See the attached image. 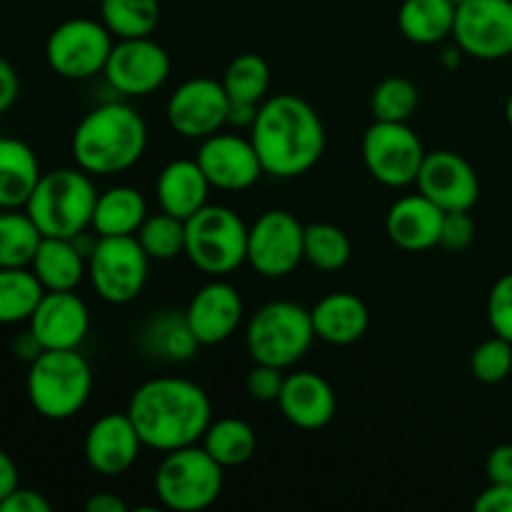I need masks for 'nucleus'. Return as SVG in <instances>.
I'll use <instances>...</instances> for the list:
<instances>
[{
	"label": "nucleus",
	"mask_w": 512,
	"mask_h": 512,
	"mask_svg": "<svg viewBox=\"0 0 512 512\" xmlns=\"http://www.w3.org/2000/svg\"><path fill=\"white\" fill-rule=\"evenodd\" d=\"M488 323L495 335L512 343V273L503 275L490 288L488 295Z\"/></svg>",
	"instance_id": "obj_39"
},
{
	"label": "nucleus",
	"mask_w": 512,
	"mask_h": 512,
	"mask_svg": "<svg viewBox=\"0 0 512 512\" xmlns=\"http://www.w3.org/2000/svg\"><path fill=\"white\" fill-rule=\"evenodd\" d=\"M85 3H100V0H85Z\"/></svg>",
	"instance_id": "obj_51"
},
{
	"label": "nucleus",
	"mask_w": 512,
	"mask_h": 512,
	"mask_svg": "<svg viewBox=\"0 0 512 512\" xmlns=\"http://www.w3.org/2000/svg\"><path fill=\"white\" fill-rule=\"evenodd\" d=\"M125 413L133 420L145 448L158 453L200 443L213 423L208 393L193 380L175 375H160L138 385Z\"/></svg>",
	"instance_id": "obj_1"
},
{
	"label": "nucleus",
	"mask_w": 512,
	"mask_h": 512,
	"mask_svg": "<svg viewBox=\"0 0 512 512\" xmlns=\"http://www.w3.org/2000/svg\"><path fill=\"white\" fill-rule=\"evenodd\" d=\"M450 3H453V5H455V8H458V5H463V3H465V0H450Z\"/></svg>",
	"instance_id": "obj_50"
},
{
	"label": "nucleus",
	"mask_w": 512,
	"mask_h": 512,
	"mask_svg": "<svg viewBox=\"0 0 512 512\" xmlns=\"http://www.w3.org/2000/svg\"><path fill=\"white\" fill-rule=\"evenodd\" d=\"M148 203L138 188L115 185L98 195L93 213V230L100 238H118V235H138L140 225L148 218Z\"/></svg>",
	"instance_id": "obj_26"
},
{
	"label": "nucleus",
	"mask_w": 512,
	"mask_h": 512,
	"mask_svg": "<svg viewBox=\"0 0 512 512\" xmlns=\"http://www.w3.org/2000/svg\"><path fill=\"white\" fill-rule=\"evenodd\" d=\"M258 103H243V100H230L228 110V125H238V128H253L255 118H258Z\"/></svg>",
	"instance_id": "obj_47"
},
{
	"label": "nucleus",
	"mask_w": 512,
	"mask_h": 512,
	"mask_svg": "<svg viewBox=\"0 0 512 512\" xmlns=\"http://www.w3.org/2000/svg\"><path fill=\"white\" fill-rule=\"evenodd\" d=\"M415 185H418V193L440 205L445 213L473 210L480 198L478 173L463 155L453 150H435L425 155Z\"/></svg>",
	"instance_id": "obj_18"
},
{
	"label": "nucleus",
	"mask_w": 512,
	"mask_h": 512,
	"mask_svg": "<svg viewBox=\"0 0 512 512\" xmlns=\"http://www.w3.org/2000/svg\"><path fill=\"white\" fill-rule=\"evenodd\" d=\"M315 338L328 345H353L368 333L370 310L348 290H335L320 298L310 310Z\"/></svg>",
	"instance_id": "obj_24"
},
{
	"label": "nucleus",
	"mask_w": 512,
	"mask_h": 512,
	"mask_svg": "<svg viewBox=\"0 0 512 512\" xmlns=\"http://www.w3.org/2000/svg\"><path fill=\"white\" fill-rule=\"evenodd\" d=\"M198 165L203 168L210 185L228 193H240L258 183L265 175L255 145L238 133H215L200 143Z\"/></svg>",
	"instance_id": "obj_16"
},
{
	"label": "nucleus",
	"mask_w": 512,
	"mask_h": 512,
	"mask_svg": "<svg viewBox=\"0 0 512 512\" xmlns=\"http://www.w3.org/2000/svg\"><path fill=\"white\" fill-rule=\"evenodd\" d=\"M100 15L118 40L150 38L160 23L158 0H100Z\"/></svg>",
	"instance_id": "obj_33"
},
{
	"label": "nucleus",
	"mask_w": 512,
	"mask_h": 512,
	"mask_svg": "<svg viewBox=\"0 0 512 512\" xmlns=\"http://www.w3.org/2000/svg\"><path fill=\"white\" fill-rule=\"evenodd\" d=\"M185 258L210 278L248 263V225L228 205H205L185 220Z\"/></svg>",
	"instance_id": "obj_6"
},
{
	"label": "nucleus",
	"mask_w": 512,
	"mask_h": 512,
	"mask_svg": "<svg viewBox=\"0 0 512 512\" xmlns=\"http://www.w3.org/2000/svg\"><path fill=\"white\" fill-rule=\"evenodd\" d=\"M453 38L460 53L478 60L512 55V0H465L455 10Z\"/></svg>",
	"instance_id": "obj_13"
},
{
	"label": "nucleus",
	"mask_w": 512,
	"mask_h": 512,
	"mask_svg": "<svg viewBox=\"0 0 512 512\" xmlns=\"http://www.w3.org/2000/svg\"><path fill=\"white\" fill-rule=\"evenodd\" d=\"M223 470V465L198 443L170 450L155 470V495L168 510L200 512L223 493Z\"/></svg>",
	"instance_id": "obj_8"
},
{
	"label": "nucleus",
	"mask_w": 512,
	"mask_h": 512,
	"mask_svg": "<svg viewBox=\"0 0 512 512\" xmlns=\"http://www.w3.org/2000/svg\"><path fill=\"white\" fill-rule=\"evenodd\" d=\"M473 508L475 512H512V485L490 483L475 498Z\"/></svg>",
	"instance_id": "obj_44"
},
{
	"label": "nucleus",
	"mask_w": 512,
	"mask_h": 512,
	"mask_svg": "<svg viewBox=\"0 0 512 512\" xmlns=\"http://www.w3.org/2000/svg\"><path fill=\"white\" fill-rule=\"evenodd\" d=\"M30 270L38 275L45 290H75L88 278V258L78 250L73 238L40 240Z\"/></svg>",
	"instance_id": "obj_27"
},
{
	"label": "nucleus",
	"mask_w": 512,
	"mask_h": 512,
	"mask_svg": "<svg viewBox=\"0 0 512 512\" xmlns=\"http://www.w3.org/2000/svg\"><path fill=\"white\" fill-rule=\"evenodd\" d=\"M505 120H508V125L512 128V93H510L508 103H505Z\"/></svg>",
	"instance_id": "obj_49"
},
{
	"label": "nucleus",
	"mask_w": 512,
	"mask_h": 512,
	"mask_svg": "<svg viewBox=\"0 0 512 512\" xmlns=\"http://www.w3.org/2000/svg\"><path fill=\"white\" fill-rule=\"evenodd\" d=\"M315 340L310 310L293 300H270L250 318L245 348L253 363L293 368L308 355Z\"/></svg>",
	"instance_id": "obj_7"
},
{
	"label": "nucleus",
	"mask_w": 512,
	"mask_h": 512,
	"mask_svg": "<svg viewBox=\"0 0 512 512\" xmlns=\"http://www.w3.org/2000/svg\"><path fill=\"white\" fill-rule=\"evenodd\" d=\"M455 10L450 0H403L398 28L415 45L443 43L453 35Z\"/></svg>",
	"instance_id": "obj_28"
},
{
	"label": "nucleus",
	"mask_w": 512,
	"mask_h": 512,
	"mask_svg": "<svg viewBox=\"0 0 512 512\" xmlns=\"http://www.w3.org/2000/svg\"><path fill=\"white\" fill-rule=\"evenodd\" d=\"M93 393V370L78 350H43L30 363L28 400L45 420H70Z\"/></svg>",
	"instance_id": "obj_5"
},
{
	"label": "nucleus",
	"mask_w": 512,
	"mask_h": 512,
	"mask_svg": "<svg viewBox=\"0 0 512 512\" xmlns=\"http://www.w3.org/2000/svg\"><path fill=\"white\" fill-rule=\"evenodd\" d=\"M143 448V440L128 413H105L95 420L83 445L88 465L105 478L128 473Z\"/></svg>",
	"instance_id": "obj_20"
},
{
	"label": "nucleus",
	"mask_w": 512,
	"mask_h": 512,
	"mask_svg": "<svg viewBox=\"0 0 512 512\" xmlns=\"http://www.w3.org/2000/svg\"><path fill=\"white\" fill-rule=\"evenodd\" d=\"M135 238L140 240L150 260L165 263V260L185 255V220L160 210V213L145 218Z\"/></svg>",
	"instance_id": "obj_36"
},
{
	"label": "nucleus",
	"mask_w": 512,
	"mask_h": 512,
	"mask_svg": "<svg viewBox=\"0 0 512 512\" xmlns=\"http://www.w3.org/2000/svg\"><path fill=\"white\" fill-rule=\"evenodd\" d=\"M98 195L83 168H55L40 175L23 210L45 238H75L93 225Z\"/></svg>",
	"instance_id": "obj_4"
},
{
	"label": "nucleus",
	"mask_w": 512,
	"mask_h": 512,
	"mask_svg": "<svg viewBox=\"0 0 512 512\" xmlns=\"http://www.w3.org/2000/svg\"><path fill=\"white\" fill-rule=\"evenodd\" d=\"M278 405L285 420L300 430L325 428L333 423L335 413H338V398H335L333 385L323 375L310 373V370L285 375Z\"/></svg>",
	"instance_id": "obj_21"
},
{
	"label": "nucleus",
	"mask_w": 512,
	"mask_h": 512,
	"mask_svg": "<svg viewBox=\"0 0 512 512\" xmlns=\"http://www.w3.org/2000/svg\"><path fill=\"white\" fill-rule=\"evenodd\" d=\"M223 88L230 100L243 103H263L270 90V68L260 55L240 53L230 60L223 75Z\"/></svg>",
	"instance_id": "obj_35"
},
{
	"label": "nucleus",
	"mask_w": 512,
	"mask_h": 512,
	"mask_svg": "<svg viewBox=\"0 0 512 512\" xmlns=\"http://www.w3.org/2000/svg\"><path fill=\"white\" fill-rule=\"evenodd\" d=\"M53 505L48 503V498L38 493V490L30 488H15L8 498L0 503V512H50Z\"/></svg>",
	"instance_id": "obj_43"
},
{
	"label": "nucleus",
	"mask_w": 512,
	"mask_h": 512,
	"mask_svg": "<svg viewBox=\"0 0 512 512\" xmlns=\"http://www.w3.org/2000/svg\"><path fill=\"white\" fill-rule=\"evenodd\" d=\"M470 373L485 385H498L512 373V343L493 335L483 340L470 355Z\"/></svg>",
	"instance_id": "obj_38"
},
{
	"label": "nucleus",
	"mask_w": 512,
	"mask_h": 512,
	"mask_svg": "<svg viewBox=\"0 0 512 512\" xmlns=\"http://www.w3.org/2000/svg\"><path fill=\"white\" fill-rule=\"evenodd\" d=\"M43 240L38 225L28 213L3 210L0 213V268H30Z\"/></svg>",
	"instance_id": "obj_32"
},
{
	"label": "nucleus",
	"mask_w": 512,
	"mask_h": 512,
	"mask_svg": "<svg viewBox=\"0 0 512 512\" xmlns=\"http://www.w3.org/2000/svg\"><path fill=\"white\" fill-rule=\"evenodd\" d=\"M148 148V125L128 103L110 100L90 110L73 130L70 150L90 175H118L133 168Z\"/></svg>",
	"instance_id": "obj_3"
},
{
	"label": "nucleus",
	"mask_w": 512,
	"mask_h": 512,
	"mask_svg": "<svg viewBox=\"0 0 512 512\" xmlns=\"http://www.w3.org/2000/svg\"><path fill=\"white\" fill-rule=\"evenodd\" d=\"M443 218L445 210L423 193L403 195L390 205L385 215V233L400 250L425 253L440 245Z\"/></svg>",
	"instance_id": "obj_22"
},
{
	"label": "nucleus",
	"mask_w": 512,
	"mask_h": 512,
	"mask_svg": "<svg viewBox=\"0 0 512 512\" xmlns=\"http://www.w3.org/2000/svg\"><path fill=\"white\" fill-rule=\"evenodd\" d=\"M20 95V78L13 65L0 55V113L10 110Z\"/></svg>",
	"instance_id": "obj_45"
},
{
	"label": "nucleus",
	"mask_w": 512,
	"mask_h": 512,
	"mask_svg": "<svg viewBox=\"0 0 512 512\" xmlns=\"http://www.w3.org/2000/svg\"><path fill=\"white\" fill-rule=\"evenodd\" d=\"M85 510L88 512H128V505H125V500H120L118 495H113V493H95L93 498H88V503H85Z\"/></svg>",
	"instance_id": "obj_48"
},
{
	"label": "nucleus",
	"mask_w": 512,
	"mask_h": 512,
	"mask_svg": "<svg viewBox=\"0 0 512 512\" xmlns=\"http://www.w3.org/2000/svg\"><path fill=\"white\" fill-rule=\"evenodd\" d=\"M143 345L153 358L168 360V363H185L200 348L188 320H185V313L178 315L173 310L150 320L148 328L143 330Z\"/></svg>",
	"instance_id": "obj_29"
},
{
	"label": "nucleus",
	"mask_w": 512,
	"mask_h": 512,
	"mask_svg": "<svg viewBox=\"0 0 512 512\" xmlns=\"http://www.w3.org/2000/svg\"><path fill=\"white\" fill-rule=\"evenodd\" d=\"M485 475L488 483L512 485V443L495 445L485 460Z\"/></svg>",
	"instance_id": "obj_42"
},
{
	"label": "nucleus",
	"mask_w": 512,
	"mask_h": 512,
	"mask_svg": "<svg viewBox=\"0 0 512 512\" xmlns=\"http://www.w3.org/2000/svg\"><path fill=\"white\" fill-rule=\"evenodd\" d=\"M150 258L135 235L95 240L88 258V280L110 305H128L145 290Z\"/></svg>",
	"instance_id": "obj_9"
},
{
	"label": "nucleus",
	"mask_w": 512,
	"mask_h": 512,
	"mask_svg": "<svg viewBox=\"0 0 512 512\" xmlns=\"http://www.w3.org/2000/svg\"><path fill=\"white\" fill-rule=\"evenodd\" d=\"M205 450L218 460L223 468H240L248 463L258 450V435L253 425L240 418L213 420L200 440Z\"/></svg>",
	"instance_id": "obj_30"
},
{
	"label": "nucleus",
	"mask_w": 512,
	"mask_h": 512,
	"mask_svg": "<svg viewBox=\"0 0 512 512\" xmlns=\"http://www.w3.org/2000/svg\"><path fill=\"white\" fill-rule=\"evenodd\" d=\"M168 50L153 38L115 40L110 58L105 63V80L115 93L125 98H145L165 85L170 78Z\"/></svg>",
	"instance_id": "obj_14"
},
{
	"label": "nucleus",
	"mask_w": 512,
	"mask_h": 512,
	"mask_svg": "<svg viewBox=\"0 0 512 512\" xmlns=\"http://www.w3.org/2000/svg\"><path fill=\"white\" fill-rule=\"evenodd\" d=\"M3 210H5V208H3V205H0V213H3Z\"/></svg>",
	"instance_id": "obj_52"
},
{
	"label": "nucleus",
	"mask_w": 512,
	"mask_h": 512,
	"mask_svg": "<svg viewBox=\"0 0 512 512\" xmlns=\"http://www.w3.org/2000/svg\"><path fill=\"white\" fill-rule=\"evenodd\" d=\"M250 140L265 175L280 180L300 178L325 153V128L318 110L293 93H278L260 103Z\"/></svg>",
	"instance_id": "obj_2"
},
{
	"label": "nucleus",
	"mask_w": 512,
	"mask_h": 512,
	"mask_svg": "<svg viewBox=\"0 0 512 512\" xmlns=\"http://www.w3.org/2000/svg\"><path fill=\"white\" fill-rule=\"evenodd\" d=\"M40 175L38 155L28 143L0 138V205L5 210L25 208Z\"/></svg>",
	"instance_id": "obj_25"
},
{
	"label": "nucleus",
	"mask_w": 512,
	"mask_h": 512,
	"mask_svg": "<svg viewBox=\"0 0 512 512\" xmlns=\"http://www.w3.org/2000/svg\"><path fill=\"white\" fill-rule=\"evenodd\" d=\"M285 375L283 370L275 368V365H263L255 363L253 370L248 373V380H245V390L253 400L258 403H278L280 393H283Z\"/></svg>",
	"instance_id": "obj_41"
},
{
	"label": "nucleus",
	"mask_w": 512,
	"mask_h": 512,
	"mask_svg": "<svg viewBox=\"0 0 512 512\" xmlns=\"http://www.w3.org/2000/svg\"><path fill=\"white\" fill-rule=\"evenodd\" d=\"M210 188L213 185L205 178L198 160L178 158L170 160L160 170L158 180H155V198H158L160 210L180 220H188L208 205Z\"/></svg>",
	"instance_id": "obj_23"
},
{
	"label": "nucleus",
	"mask_w": 512,
	"mask_h": 512,
	"mask_svg": "<svg viewBox=\"0 0 512 512\" xmlns=\"http://www.w3.org/2000/svg\"><path fill=\"white\" fill-rule=\"evenodd\" d=\"M230 98L223 80L190 78L173 90L165 105L170 128L188 140H205L228 125Z\"/></svg>",
	"instance_id": "obj_15"
},
{
	"label": "nucleus",
	"mask_w": 512,
	"mask_h": 512,
	"mask_svg": "<svg viewBox=\"0 0 512 512\" xmlns=\"http://www.w3.org/2000/svg\"><path fill=\"white\" fill-rule=\"evenodd\" d=\"M305 260L323 273H338L353 255L348 233L333 223L305 225Z\"/></svg>",
	"instance_id": "obj_34"
},
{
	"label": "nucleus",
	"mask_w": 512,
	"mask_h": 512,
	"mask_svg": "<svg viewBox=\"0 0 512 512\" xmlns=\"http://www.w3.org/2000/svg\"><path fill=\"white\" fill-rule=\"evenodd\" d=\"M473 240L475 220L470 210H450V213H445L438 248L448 250V253H463L465 248L473 245Z\"/></svg>",
	"instance_id": "obj_40"
},
{
	"label": "nucleus",
	"mask_w": 512,
	"mask_h": 512,
	"mask_svg": "<svg viewBox=\"0 0 512 512\" xmlns=\"http://www.w3.org/2000/svg\"><path fill=\"white\" fill-rule=\"evenodd\" d=\"M113 45L115 35L105 28V23L90 18H70L48 35L45 58L60 78L88 80L103 73Z\"/></svg>",
	"instance_id": "obj_11"
},
{
	"label": "nucleus",
	"mask_w": 512,
	"mask_h": 512,
	"mask_svg": "<svg viewBox=\"0 0 512 512\" xmlns=\"http://www.w3.org/2000/svg\"><path fill=\"white\" fill-rule=\"evenodd\" d=\"M305 225L288 210H268L248 228V265L263 278H288L305 260Z\"/></svg>",
	"instance_id": "obj_12"
},
{
	"label": "nucleus",
	"mask_w": 512,
	"mask_h": 512,
	"mask_svg": "<svg viewBox=\"0 0 512 512\" xmlns=\"http://www.w3.org/2000/svg\"><path fill=\"white\" fill-rule=\"evenodd\" d=\"M420 105L418 85L408 78H385L375 85L370 95V110L375 120H388V123H408Z\"/></svg>",
	"instance_id": "obj_37"
},
{
	"label": "nucleus",
	"mask_w": 512,
	"mask_h": 512,
	"mask_svg": "<svg viewBox=\"0 0 512 512\" xmlns=\"http://www.w3.org/2000/svg\"><path fill=\"white\" fill-rule=\"evenodd\" d=\"M425 155L423 140L408 123L375 120L363 135L365 168L385 188L415 185Z\"/></svg>",
	"instance_id": "obj_10"
},
{
	"label": "nucleus",
	"mask_w": 512,
	"mask_h": 512,
	"mask_svg": "<svg viewBox=\"0 0 512 512\" xmlns=\"http://www.w3.org/2000/svg\"><path fill=\"white\" fill-rule=\"evenodd\" d=\"M18 485H20L18 465L13 463V458H10L5 450H0V503H3V500L8 498Z\"/></svg>",
	"instance_id": "obj_46"
},
{
	"label": "nucleus",
	"mask_w": 512,
	"mask_h": 512,
	"mask_svg": "<svg viewBox=\"0 0 512 512\" xmlns=\"http://www.w3.org/2000/svg\"><path fill=\"white\" fill-rule=\"evenodd\" d=\"M28 325L43 350H78L90 333V310L75 290H45Z\"/></svg>",
	"instance_id": "obj_17"
},
{
	"label": "nucleus",
	"mask_w": 512,
	"mask_h": 512,
	"mask_svg": "<svg viewBox=\"0 0 512 512\" xmlns=\"http://www.w3.org/2000/svg\"><path fill=\"white\" fill-rule=\"evenodd\" d=\"M243 313L245 308L238 288H233L228 280L213 278L203 288L195 290L185 308V320L195 340L210 348V345H220L233 338V333L243 323Z\"/></svg>",
	"instance_id": "obj_19"
},
{
	"label": "nucleus",
	"mask_w": 512,
	"mask_h": 512,
	"mask_svg": "<svg viewBox=\"0 0 512 512\" xmlns=\"http://www.w3.org/2000/svg\"><path fill=\"white\" fill-rule=\"evenodd\" d=\"M45 288L30 268H0V325L28 323Z\"/></svg>",
	"instance_id": "obj_31"
}]
</instances>
